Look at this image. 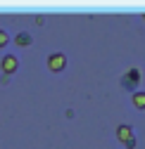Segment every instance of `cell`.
I'll return each instance as SVG.
<instances>
[{
	"mask_svg": "<svg viewBox=\"0 0 145 149\" xmlns=\"http://www.w3.org/2000/svg\"><path fill=\"white\" fill-rule=\"evenodd\" d=\"M140 78H143V71L140 66H129L124 73H121V78H119V85L124 90H129V92H136L140 88Z\"/></svg>",
	"mask_w": 145,
	"mask_h": 149,
	"instance_id": "obj_1",
	"label": "cell"
},
{
	"mask_svg": "<svg viewBox=\"0 0 145 149\" xmlns=\"http://www.w3.org/2000/svg\"><path fill=\"white\" fill-rule=\"evenodd\" d=\"M45 69L50 73H62L67 69V54L64 52H50L45 57Z\"/></svg>",
	"mask_w": 145,
	"mask_h": 149,
	"instance_id": "obj_2",
	"label": "cell"
},
{
	"mask_svg": "<svg viewBox=\"0 0 145 149\" xmlns=\"http://www.w3.org/2000/svg\"><path fill=\"white\" fill-rule=\"evenodd\" d=\"M0 69H3V76H12V73L19 69V59H17V54H3V59H0Z\"/></svg>",
	"mask_w": 145,
	"mask_h": 149,
	"instance_id": "obj_3",
	"label": "cell"
},
{
	"mask_svg": "<svg viewBox=\"0 0 145 149\" xmlns=\"http://www.w3.org/2000/svg\"><path fill=\"white\" fill-rule=\"evenodd\" d=\"M131 137H136V133H133V128L129 125V123H121V125H117V140L124 144L126 140H131Z\"/></svg>",
	"mask_w": 145,
	"mask_h": 149,
	"instance_id": "obj_4",
	"label": "cell"
},
{
	"mask_svg": "<svg viewBox=\"0 0 145 149\" xmlns=\"http://www.w3.org/2000/svg\"><path fill=\"white\" fill-rule=\"evenodd\" d=\"M131 102H133L136 109L145 111V90H136V92H131Z\"/></svg>",
	"mask_w": 145,
	"mask_h": 149,
	"instance_id": "obj_5",
	"label": "cell"
},
{
	"mask_svg": "<svg viewBox=\"0 0 145 149\" xmlns=\"http://www.w3.org/2000/svg\"><path fill=\"white\" fill-rule=\"evenodd\" d=\"M14 43L19 45V47H29V45L33 43V38H31V33H29V31H19V33L14 36Z\"/></svg>",
	"mask_w": 145,
	"mask_h": 149,
	"instance_id": "obj_6",
	"label": "cell"
},
{
	"mask_svg": "<svg viewBox=\"0 0 145 149\" xmlns=\"http://www.w3.org/2000/svg\"><path fill=\"white\" fill-rule=\"evenodd\" d=\"M10 40H12V38H10V33H7L5 29H0V47H7Z\"/></svg>",
	"mask_w": 145,
	"mask_h": 149,
	"instance_id": "obj_7",
	"label": "cell"
},
{
	"mask_svg": "<svg viewBox=\"0 0 145 149\" xmlns=\"http://www.w3.org/2000/svg\"><path fill=\"white\" fill-rule=\"evenodd\" d=\"M136 144H138V137H131V140H126V142H124L126 149H136Z\"/></svg>",
	"mask_w": 145,
	"mask_h": 149,
	"instance_id": "obj_8",
	"label": "cell"
}]
</instances>
